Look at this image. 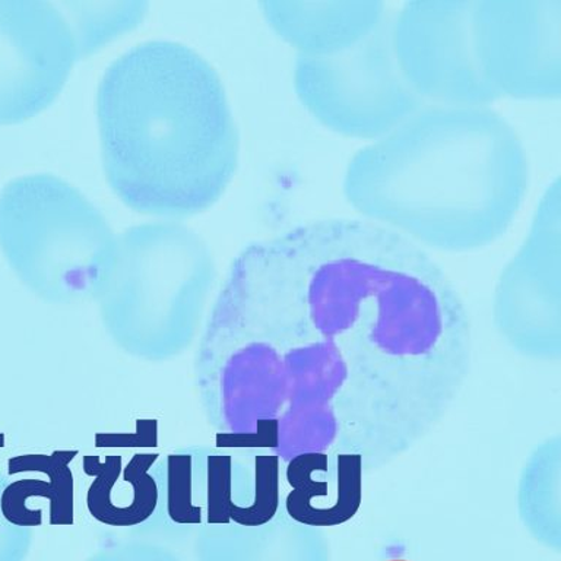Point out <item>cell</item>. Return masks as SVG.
Wrapping results in <instances>:
<instances>
[{
	"label": "cell",
	"mask_w": 561,
	"mask_h": 561,
	"mask_svg": "<svg viewBox=\"0 0 561 561\" xmlns=\"http://www.w3.org/2000/svg\"><path fill=\"white\" fill-rule=\"evenodd\" d=\"M471 350L467 307L423 248L367 219H316L231 263L197 386L218 447L357 455L366 473L440 423Z\"/></svg>",
	"instance_id": "obj_1"
},
{
	"label": "cell",
	"mask_w": 561,
	"mask_h": 561,
	"mask_svg": "<svg viewBox=\"0 0 561 561\" xmlns=\"http://www.w3.org/2000/svg\"><path fill=\"white\" fill-rule=\"evenodd\" d=\"M217 270L209 245L184 224L157 221L117 234L99 301L105 331L135 357H178L199 332Z\"/></svg>",
	"instance_id": "obj_4"
},
{
	"label": "cell",
	"mask_w": 561,
	"mask_h": 561,
	"mask_svg": "<svg viewBox=\"0 0 561 561\" xmlns=\"http://www.w3.org/2000/svg\"><path fill=\"white\" fill-rule=\"evenodd\" d=\"M96 121L105 178L136 213H204L234 179L240 136L226 88L182 43H140L114 60L96 92Z\"/></svg>",
	"instance_id": "obj_3"
},
{
	"label": "cell",
	"mask_w": 561,
	"mask_h": 561,
	"mask_svg": "<svg viewBox=\"0 0 561 561\" xmlns=\"http://www.w3.org/2000/svg\"><path fill=\"white\" fill-rule=\"evenodd\" d=\"M64 13L46 0H0V125L37 116L78 61Z\"/></svg>",
	"instance_id": "obj_10"
},
{
	"label": "cell",
	"mask_w": 561,
	"mask_h": 561,
	"mask_svg": "<svg viewBox=\"0 0 561 561\" xmlns=\"http://www.w3.org/2000/svg\"><path fill=\"white\" fill-rule=\"evenodd\" d=\"M561 271L560 179L548 184L528 234L507 263L495 298V316L507 336L526 345L559 337Z\"/></svg>",
	"instance_id": "obj_11"
},
{
	"label": "cell",
	"mask_w": 561,
	"mask_h": 561,
	"mask_svg": "<svg viewBox=\"0 0 561 561\" xmlns=\"http://www.w3.org/2000/svg\"><path fill=\"white\" fill-rule=\"evenodd\" d=\"M279 462L278 456L252 450L171 451L156 465L160 506L152 520L187 529L270 524L279 508Z\"/></svg>",
	"instance_id": "obj_7"
},
{
	"label": "cell",
	"mask_w": 561,
	"mask_h": 561,
	"mask_svg": "<svg viewBox=\"0 0 561 561\" xmlns=\"http://www.w3.org/2000/svg\"><path fill=\"white\" fill-rule=\"evenodd\" d=\"M195 530L196 561H298L289 529L271 522L254 528L204 525Z\"/></svg>",
	"instance_id": "obj_16"
},
{
	"label": "cell",
	"mask_w": 561,
	"mask_h": 561,
	"mask_svg": "<svg viewBox=\"0 0 561 561\" xmlns=\"http://www.w3.org/2000/svg\"><path fill=\"white\" fill-rule=\"evenodd\" d=\"M161 456L136 454L125 463L123 456H83L82 469L92 478L87 507L100 524L116 528L147 526L160 506L156 465Z\"/></svg>",
	"instance_id": "obj_14"
},
{
	"label": "cell",
	"mask_w": 561,
	"mask_h": 561,
	"mask_svg": "<svg viewBox=\"0 0 561 561\" xmlns=\"http://www.w3.org/2000/svg\"><path fill=\"white\" fill-rule=\"evenodd\" d=\"M476 0H411L392 13V46L403 77L434 105H490L499 100L478 64Z\"/></svg>",
	"instance_id": "obj_8"
},
{
	"label": "cell",
	"mask_w": 561,
	"mask_h": 561,
	"mask_svg": "<svg viewBox=\"0 0 561 561\" xmlns=\"http://www.w3.org/2000/svg\"><path fill=\"white\" fill-rule=\"evenodd\" d=\"M267 25L297 56L336 55L366 38L388 15L379 0H265Z\"/></svg>",
	"instance_id": "obj_12"
},
{
	"label": "cell",
	"mask_w": 561,
	"mask_h": 561,
	"mask_svg": "<svg viewBox=\"0 0 561 561\" xmlns=\"http://www.w3.org/2000/svg\"><path fill=\"white\" fill-rule=\"evenodd\" d=\"M116 243L103 213L57 175H21L0 192V248L22 283L48 301L95 300Z\"/></svg>",
	"instance_id": "obj_5"
},
{
	"label": "cell",
	"mask_w": 561,
	"mask_h": 561,
	"mask_svg": "<svg viewBox=\"0 0 561 561\" xmlns=\"http://www.w3.org/2000/svg\"><path fill=\"white\" fill-rule=\"evenodd\" d=\"M392 13L366 38L332 56H297V99L327 129L346 138H381L427 105L408 83L392 46Z\"/></svg>",
	"instance_id": "obj_6"
},
{
	"label": "cell",
	"mask_w": 561,
	"mask_h": 561,
	"mask_svg": "<svg viewBox=\"0 0 561 561\" xmlns=\"http://www.w3.org/2000/svg\"><path fill=\"white\" fill-rule=\"evenodd\" d=\"M363 459L310 451L287 462L291 490L285 511L297 524L337 526L357 515L363 500Z\"/></svg>",
	"instance_id": "obj_13"
},
{
	"label": "cell",
	"mask_w": 561,
	"mask_h": 561,
	"mask_svg": "<svg viewBox=\"0 0 561 561\" xmlns=\"http://www.w3.org/2000/svg\"><path fill=\"white\" fill-rule=\"evenodd\" d=\"M528 153L490 105H424L351 157L342 192L367 221L420 248L473 252L502 239L528 195Z\"/></svg>",
	"instance_id": "obj_2"
},
{
	"label": "cell",
	"mask_w": 561,
	"mask_h": 561,
	"mask_svg": "<svg viewBox=\"0 0 561 561\" xmlns=\"http://www.w3.org/2000/svg\"><path fill=\"white\" fill-rule=\"evenodd\" d=\"M85 561H182L169 548L158 543L135 541L103 548Z\"/></svg>",
	"instance_id": "obj_18"
},
{
	"label": "cell",
	"mask_w": 561,
	"mask_h": 561,
	"mask_svg": "<svg viewBox=\"0 0 561 561\" xmlns=\"http://www.w3.org/2000/svg\"><path fill=\"white\" fill-rule=\"evenodd\" d=\"M77 450L53 455H21L8 460L9 476L35 477L7 481L0 494V512L8 524L33 529L43 524L69 525L73 520V477L69 469Z\"/></svg>",
	"instance_id": "obj_15"
},
{
	"label": "cell",
	"mask_w": 561,
	"mask_h": 561,
	"mask_svg": "<svg viewBox=\"0 0 561 561\" xmlns=\"http://www.w3.org/2000/svg\"><path fill=\"white\" fill-rule=\"evenodd\" d=\"M72 34L78 59H85L142 24L145 0H64L57 4Z\"/></svg>",
	"instance_id": "obj_17"
},
{
	"label": "cell",
	"mask_w": 561,
	"mask_h": 561,
	"mask_svg": "<svg viewBox=\"0 0 561 561\" xmlns=\"http://www.w3.org/2000/svg\"><path fill=\"white\" fill-rule=\"evenodd\" d=\"M472 37L499 99H560L561 0H476Z\"/></svg>",
	"instance_id": "obj_9"
},
{
	"label": "cell",
	"mask_w": 561,
	"mask_h": 561,
	"mask_svg": "<svg viewBox=\"0 0 561 561\" xmlns=\"http://www.w3.org/2000/svg\"><path fill=\"white\" fill-rule=\"evenodd\" d=\"M388 561H408V560H388Z\"/></svg>",
	"instance_id": "obj_20"
},
{
	"label": "cell",
	"mask_w": 561,
	"mask_h": 561,
	"mask_svg": "<svg viewBox=\"0 0 561 561\" xmlns=\"http://www.w3.org/2000/svg\"><path fill=\"white\" fill-rule=\"evenodd\" d=\"M7 481V478L0 473V494ZM31 541H33L31 529L8 524L0 512V561H24L28 554Z\"/></svg>",
	"instance_id": "obj_19"
}]
</instances>
